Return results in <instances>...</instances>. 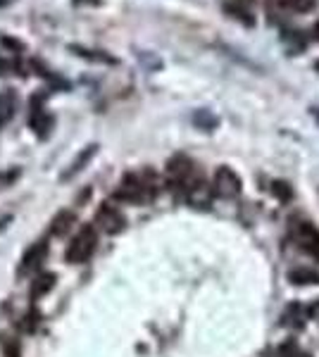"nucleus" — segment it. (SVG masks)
I'll return each mask as SVG.
<instances>
[{
  "label": "nucleus",
  "instance_id": "f257e3e1",
  "mask_svg": "<svg viewBox=\"0 0 319 357\" xmlns=\"http://www.w3.org/2000/svg\"><path fill=\"white\" fill-rule=\"evenodd\" d=\"M96 245H98L96 229L94 227H84L77 236H74V241L67 248V262L84 264L96 252Z\"/></svg>",
  "mask_w": 319,
  "mask_h": 357
},
{
  "label": "nucleus",
  "instance_id": "f03ea898",
  "mask_svg": "<svg viewBox=\"0 0 319 357\" xmlns=\"http://www.w3.org/2000/svg\"><path fill=\"white\" fill-rule=\"evenodd\" d=\"M291 238L300 250L319 260V229L315 224L305 220H291Z\"/></svg>",
  "mask_w": 319,
  "mask_h": 357
},
{
  "label": "nucleus",
  "instance_id": "7ed1b4c3",
  "mask_svg": "<svg viewBox=\"0 0 319 357\" xmlns=\"http://www.w3.org/2000/svg\"><path fill=\"white\" fill-rule=\"evenodd\" d=\"M114 195H117L119 200H126V203H143V200H148L150 195H153V191H150V186L141 176L129 174V176H124V181L119 183Z\"/></svg>",
  "mask_w": 319,
  "mask_h": 357
},
{
  "label": "nucleus",
  "instance_id": "20e7f679",
  "mask_svg": "<svg viewBox=\"0 0 319 357\" xmlns=\"http://www.w3.org/2000/svg\"><path fill=\"white\" fill-rule=\"evenodd\" d=\"M214 193L219 198H236L241 193V176L229 167H219L214 172Z\"/></svg>",
  "mask_w": 319,
  "mask_h": 357
},
{
  "label": "nucleus",
  "instance_id": "39448f33",
  "mask_svg": "<svg viewBox=\"0 0 319 357\" xmlns=\"http://www.w3.org/2000/svg\"><path fill=\"white\" fill-rule=\"evenodd\" d=\"M124 222H126L124 215H121L117 207H112V205H103L96 215V224L105 234H119L121 229H124Z\"/></svg>",
  "mask_w": 319,
  "mask_h": 357
},
{
  "label": "nucleus",
  "instance_id": "423d86ee",
  "mask_svg": "<svg viewBox=\"0 0 319 357\" xmlns=\"http://www.w3.org/2000/svg\"><path fill=\"white\" fill-rule=\"evenodd\" d=\"M45 252H48V243H45V241H38V243H34V245L24 252V257H22L20 272H22V274H27V272H31V269H36L38 264L43 262Z\"/></svg>",
  "mask_w": 319,
  "mask_h": 357
},
{
  "label": "nucleus",
  "instance_id": "0eeeda50",
  "mask_svg": "<svg viewBox=\"0 0 319 357\" xmlns=\"http://www.w3.org/2000/svg\"><path fill=\"white\" fill-rule=\"evenodd\" d=\"M288 279L295 286H310V284H319V272L312 267H298L288 272Z\"/></svg>",
  "mask_w": 319,
  "mask_h": 357
},
{
  "label": "nucleus",
  "instance_id": "6e6552de",
  "mask_svg": "<svg viewBox=\"0 0 319 357\" xmlns=\"http://www.w3.org/2000/svg\"><path fill=\"white\" fill-rule=\"evenodd\" d=\"M283 326H293V329H303L305 326V310H303V305H291V307L286 310V312H283Z\"/></svg>",
  "mask_w": 319,
  "mask_h": 357
},
{
  "label": "nucleus",
  "instance_id": "1a4fd4ad",
  "mask_svg": "<svg viewBox=\"0 0 319 357\" xmlns=\"http://www.w3.org/2000/svg\"><path fill=\"white\" fill-rule=\"evenodd\" d=\"M74 222H77V217H74V212H69V210L57 212L55 220H53V224H50V234H55V236L67 234L69 229H72V224H74Z\"/></svg>",
  "mask_w": 319,
  "mask_h": 357
},
{
  "label": "nucleus",
  "instance_id": "9d476101",
  "mask_svg": "<svg viewBox=\"0 0 319 357\" xmlns=\"http://www.w3.org/2000/svg\"><path fill=\"white\" fill-rule=\"evenodd\" d=\"M69 50H72L74 55L86 57V60H91V62H105V65H114V62H117L114 57L101 53V50H89V48H84V45H69Z\"/></svg>",
  "mask_w": 319,
  "mask_h": 357
},
{
  "label": "nucleus",
  "instance_id": "9b49d317",
  "mask_svg": "<svg viewBox=\"0 0 319 357\" xmlns=\"http://www.w3.org/2000/svg\"><path fill=\"white\" fill-rule=\"evenodd\" d=\"M31 126L36 129V134L40 138H48L50 129H53V117H50V114H45L43 110H38V117L31 119Z\"/></svg>",
  "mask_w": 319,
  "mask_h": 357
},
{
  "label": "nucleus",
  "instance_id": "f8f14e48",
  "mask_svg": "<svg viewBox=\"0 0 319 357\" xmlns=\"http://www.w3.org/2000/svg\"><path fill=\"white\" fill-rule=\"evenodd\" d=\"M96 151H98V146H89V148H86V151L81 153L79 158H77V160H74V162H72V167H69V169L65 172V178H69V176H72V174H77V172H81V169H84V165L89 162L91 158H94V155H96Z\"/></svg>",
  "mask_w": 319,
  "mask_h": 357
},
{
  "label": "nucleus",
  "instance_id": "ddd939ff",
  "mask_svg": "<svg viewBox=\"0 0 319 357\" xmlns=\"http://www.w3.org/2000/svg\"><path fill=\"white\" fill-rule=\"evenodd\" d=\"M53 281H55V276H53V274H43L40 279H36V284H34L31 296H34V298H36V296H43L45 291L53 289Z\"/></svg>",
  "mask_w": 319,
  "mask_h": 357
},
{
  "label": "nucleus",
  "instance_id": "4468645a",
  "mask_svg": "<svg viewBox=\"0 0 319 357\" xmlns=\"http://www.w3.org/2000/svg\"><path fill=\"white\" fill-rule=\"evenodd\" d=\"M276 357H310V355L303 353V350H300L295 343H286V345H281V348L276 350Z\"/></svg>",
  "mask_w": 319,
  "mask_h": 357
},
{
  "label": "nucleus",
  "instance_id": "2eb2a0df",
  "mask_svg": "<svg viewBox=\"0 0 319 357\" xmlns=\"http://www.w3.org/2000/svg\"><path fill=\"white\" fill-rule=\"evenodd\" d=\"M272 193H276L281 200H288V198H291V188H288V183H283V181L272 183Z\"/></svg>",
  "mask_w": 319,
  "mask_h": 357
},
{
  "label": "nucleus",
  "instance_id": "dca6fc26",
  "mask_svg": "<svg viewBox=\"0 0 319 357\" xmlns=\"http://www.w3.org/2000/svg\"><path fill=\"white\" fill-rule=\"evenodd\" d=\"M10 114H13V110H10V102H8V98H3L0 96V126H3L5 122L10 119Z\"/></svg>",
  "mask_w": 319,
  "mask_h": 357
},
{
  "label": "nucleus",
  "instance_id": "f3484780",
  "mask_svg": "<svg viewBox=\"0 0 319 357\" xmlns=\"http://www.w3.org/2000/svg\"><path fill=\"white\" fill-rule=\"evenodd\" d=\"M84 3H91V5H96L98 0H74V5H84Z\"/></svg>",
  "mask_w": 319,
  "mask_h": 357
},
{
  "label": "nucleus",
  "instance_id": "a211bd4d",
  "mask_svg": "<svg viewBox=\"0 0 319 357\" xmlns=\"http://www.w3.org/2000/svg\"><path fill=\"white\" fill-rule=\"evenodd\" d=\"M17 3V0H0V8H8V5H13Z\"/></svg>",
  "mask_w": 319,
  "mask_h": 357
},
{
  "label": "nucleus",
  "instance_id": "6ab92c4d",
  "mask_svg": "<svg viewBox=\"0 0 319 357\" xmlns=\"http://www.w3.org/2000/svg\"><path fill=\"white\" fill-rule=\"evenodd\" d=\"M319 312V303L317 305H312V307H310V314H317Z\"/></svg>",
  "mask_w": 319,
  "mask_h": 357
}]
</instances>
